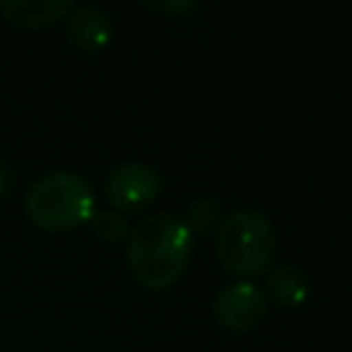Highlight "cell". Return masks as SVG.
I'll use <instances>...</instances> for the list:
<instances>
[{"label":"cell","instance_id":"1","mask_svg":"<svg viewBox=\"0 0 352 352\" xmlns=\"http://www.w3.org/2000/svg\"><path fill=\"white\" fill-rule=\"evenodd\" d=\"M192 256V234L173 212L140 217L126 234V264L138 286L160 292L179 280Z\"/></svg>","mask_w":352,"mask_h":352},{"label":"cell","instance_id":"2","mask_svg":"<svg viewBox=\"0 0 352 352\" xmlns=\"http://www.w3.org/2000/svg\"><path fill=\"white\" fill-rule=\"evenodd\" d=\"M96 195L91 182L77 170H55L36 179L25 195V214L44 231H72L91 223Z\"/></svg>","mask_w":352,"mask_h":352},{"label":"cell","instance_id":"3","mask_svg":"<svg viewBox=\"0 0 352 352\" xmlns=\"http://www.w3.org/2000/svg\"><path fill=\"white\" fill-rule=\"evenodd\" d=\"M278 234L272 220L258 209H236L220 220L214 234L217 261L242 278L264 275L275 258Z\"/></svg>","mask_w":352,"mask_h":352},{"label":"cell","instance_id":"4","mask_svg":"<svg viewBox=\"0 0 352 352\" xmlns=\"http://www.w3.org/2000/svg\"><path fill=\"white\" fill-rule=\"evenodd\" d=\"M162 190V176L151 162L129 160L116 165L104 179V195L116 212H135L148 206Z\"/></svg>","mask_w":352,"mask_h":352},{"label":"cell","instance_id":"5","mask_svg":"<svg viewBox=\"0 0 352 352\" xmlns=\"http://www.w3.org/2000/svg\"><path fill=\"white\" fill-rule=\"evenodd\" d=\"M212 311H214V319L220 322V327H226L231 333H248L264 319L267 297L256 283L234 280L217 292Z\"/></svg>","mask_w":352,"mask_h":352},{"label":"cell","instance_id":"6","mask_svg":"<svg viewBox=\"0 0 352 352\" xmlns=\"http://www.w3.org/2000/svg\"><path fill=\"white\" fill-rule=\"evenodd\" d=\"M63 33L72 47L82 52H99L113 38V19L99 6H72L63 16Z\"/></svg>","mask_w":352,"mask_h":352},{"label":"cell","instance_id":"7","mask_svg":"<svg viewBox=\"0 0 352 352\" xmlns=\"http://www.w3.org/2000/svg\"><path fill=\"white\" fill-rule=\"evenodd\" d=\"M69 0H3L0 14L11 28L19 30H41L55 22H63L69 14Z\"/></svg>","mask_w":352,"mask_h":352},{"label":"cell","instance_id":"8","mask_svg":"<svg viewBox=\"0 0 352 352\" xmlns=\"http://www.w3.org/2000/svg\"><path fill=\"white\" fill-rule=\"evenodd\" d=\"M267 292L280 308H297L311 294V278L292 261L275 264L267 275Z\"/></svg>","mask_w":352,"mask_h":352},{"label":"cell","instance_id":"9","mask_svg":"<svg viewBox=\"0 0 352 352\" xmlns=\"http://www.w3.org/2000/svg\"><path fill=\"white\" fill-rule=\"evenodd\" d=\"M91 228L107 245H113V242H118V239H124L129 234L126 217L121 212H116V209H96L94 217H91Z\"/></svg>","mask_w":352,"mask_h":352},{"label":"cell","instance_id":"10","mask_svg":"<svg viewBox=\"0 0 352 352\" xmlns=\"http://www.w3.org/2000/svg\"><path fill=\"white\" fill-rule=\"evenodd\" d=\"M192 231L198 234H206L212 231L214 226H220V206L214 198H195L190 206H187V223H184Z\"/></svg>","mask_w":352,"mask_h":352},{"label":"cell","instance_id":"11","mask_svg":"<svg viewBox=\"0 0 352 352\" xmlns=\"http://www.w3.org/2000/svg\"><path fill=\"white\" fill-rule=\"evenodd\" d=\"M143 8H151V11H170V14H179V11H192V8H198V3H143Z\"/></svg>","mask_w":352,"mask_h":352},{"label":"cell","instance_id":"12","mask_svg":"<svg viewBox=\"0 0 352 352\" xmlns=\"http://www.w3.org/2000/svg\"><path fill=\"white\" fill-rule=\"evenodd\" d=\"M14 187V176H11V168L6 162H0V198Z\"/></svg>","mask_w":352,"mask_h":352}]
</instances>
